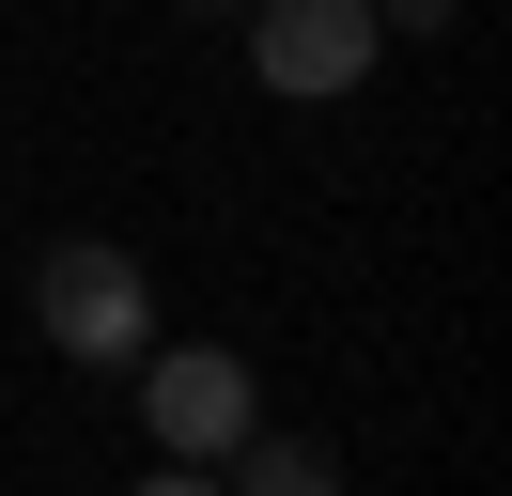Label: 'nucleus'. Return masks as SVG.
Returning a JSON list of instances; mask_svg holds the SVG:
<instances>
[{
    "label": "nucleus",
    "mask_w": 512,
    "mask_h": 496,
    "mask_svg": "<svg viewBox=\"0 0 512 496\" xmlns=\"http://www.w3.org/2000/svg\"><path fill=\"white\" fill-rule=\"evenodd\" d=\"M187 16H249V0H187Z\"/></svg>",
    "instance_id": "7"
},
{
    "label": "nucleus",
    "mask_w": 512,
    "mask_h": 496,
    "mask_svg": "<svg viewBox=\"0 0 512 496\" xmlns=\"http://www.w3.org/2000/svg\"><path fill=\"white\" fill-rule=\"evenodd\" d=\"M32 326L63 341L78 372H125L140 341H156V279H140V248H109V233H47V248H32Z\"/></svg>",
    "instance_id": "1"
},
{
    "label": "nucleus",
    "mask_w": 512,
    "mask_h": 496,
    "mask_svg": "<svg viewBox=\"0 0 512 496\" xmlns=\"http://www.w3.org/2000/svg\"><path fill=\"white\" fill-rule=\"evenodd\" d=\"M140 496H233V481H218V465H171V450H156V481H140Z\"/></svg>",
    "instance_id": "6"
},
{
    "label": "nucleus",
    "mask_w": 512,
    "mask_h": 496,
    "mask_svg": "<svg viewBox=\"0 0 512 496\" xmlns=\"http://www.w3.org/2000/svg\"><path fill=\"white\" fill-rule=\"evenodd\" d=\"M373 31H419V47H435V31H450V0H373Z\"/></svg>",
    "instance_id": "5"
},
{
    "label": "nucleus",
    "mask_w": 512,
    "mask_h": 496,
    "mask_svg": "<svg viewBox=\"0 0 512 496\" xmlns=\"http://www.w3.org/2000/svg\"><path fill=\"white\" fill-rule=\"evenodd\" d=\"M140 434H156L171 465H218L233 434L264 419V388H249V357H233V341H140Z\"/></svg>",
    "instance_id": "2"
},
{
    "label": "nucleus",
    "mask_w": 512,
    "mask_h": 496,
    "mask_svg": "<svg viewBox=\"0 0 512 496\" xmlns=\"http://www.w3.org/2000/svg\"><path fill=\"white\" fill-rule=\"evenodd\" d=\"M218 465H233V496H342V450H326V434H264L249 419Z\"/></svg>",
    "instance_id": "4"
},
{
    "label": "nucleus",
    "mask_w": 512,
    "mask_h": 496,
    "mask_svg": "<svg viewBox=\"0 0 512 496\" xmlns=\"http://www.w3.org/2000/svg\"><path fill=\"white\" fill-rule=\"evenodd\" d=\"M388 62L373 0H249V78L280 93V109H311V93H357Z\"/></svg>",
    "instance_id": "3"
}]
</instances>
